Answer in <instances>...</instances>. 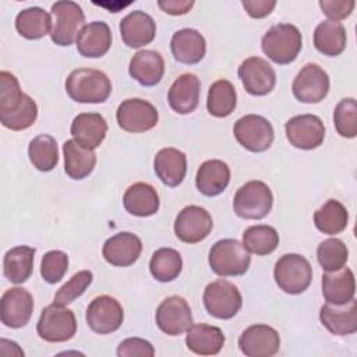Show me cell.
Returning a JSON list of instances; mask_svg holds the SVG:
<instances>
[{"instance_id":"6da1fadb","label":"cell","mask_w":357,"mask_h":357,"mask_svg":"<svg viewBox=\"0 0 357 357\" xmlns=\"http://www.w3.org/2000/svg\"><path fill=\"white\" fill-rule=\"evenodd\" d=\"M38 117L35 100L24 93L17 77L8 71L0 73V121L13 131H22L33 126Z\"/></svg>"},{"instance_id":"7a4b0ae2","label":"cell","mask_w":357,"mask_h":357,"mask_svg":"<svg viewBox=\"0 0 357 357\" xmlns=\"http://www.w3.org/2000/svg\"><path fill=\"white\" fill-rule=\"evenodd\" d=\"M67 95L78 103H103L112 92L109 77L95 68H77L66 78Z\"/></svg>"},{"instance_id":"3957f363","label":"cell","mask_w":357,"mask_h":357,"mask_svg":"<svg viewBox=\"0 0 357 357\" xmlns=\"http://www.w3.org/2000/svg\"><path fill=\"white\" fill-rule=\"evenodd\" d=\"M303 46L298 28L293 24H278L269 28L261 39V49L268 59L276 64L293 63Z\"/></svg>"},{"instance_id":"277c9868","label":"cell","mask_w":357,"mask_h":357,"mask_svg":"<svg viewBox=\"0 0 357 357\" xmlns=\"http://www.w3.org/2000/svg\"><path fill=\"white\" fill-rule=\"evenodd\" d=\"M211 269L223 278L244 275L251 264L250 251L236 238L218 240L209 250Z\"/></svg>"},{"instance_id":"5b68a950","label":"cell","mask_w":357,"mask_h":357,"mask_svg":"<svg viewBox=\"0 0 357 357\" xmlns=\"http://www.w3.org/2000/svg\"><path fill=\"white\" fill-rule=\"evenodd\" d=\"M273 278L280 290L287 294H301L312 280L310 261L301 254L290 252L282 255L273 268Z\"/></svg>"},{"instance_id":"8992f818","label":"cell","mask_w":357,"mask_h":357,"mask_svg":"<svg viewBox=\"0 0 357 357\" xmlns=\"http://www.w3.org/2000/svg\"><path fill=\"white\" fill-rule=\"evenodd\" d=\"M273 205V195L268 184L251 180L243 184L234 194L233 211L243 219H264Z\"/></svg>"},{"instance_id":"52a82bcc","label":"cell","mask_w":357,"mask_h":357,"mask_svg":"<svg viewBox=\"0 0 357 357\" xmlns=\"http://www.w3.org/2000/svg\"><path fill=\"white\" fill-rule=\"evenodd\" d=\"M36 332L40 339L49 343L67 342L77 332L75 315L66 305L53 303L42 310L36 324Z\"/></svg>"},{"instance_id":"ba28073f","label":"cell","mask_w":357,"mask_h":357,"mask_svg":"<svg viewBox=\"0 0 357 357\" xmlns=\"http://www.w3.org/2000/svg\"><path fill=\"white\" fill-rule=\"evenodd\" d=\"M50 15L53 18V26L50 39L59 46H70L85 22V14L82 8L71 0H60L52 4Z\"/></svg>"},{"instance_id":"9c48e42d","label":"cell","mask_w":357,"mask_h":357,"mask_svg":"<svg viewBox=\"0 0 357 357\" xmlns=\"http://www.w3.org/2000/svg\"><path fill=\"white\" fill-rule=\"evenodd\" d=\"M202 301L206 312L218 319L233 318L243 305V297L238 287L225 279L208 283L204 290Z\"/></svg>"},{"instance_id":"30bf717a","label":"cell","mask_w":357,"mask_h":357,"mask_svg":"<svg viewBox=\"0 0 357 357\" xmlns=\"http://www.w3.org/2000/svg\"><path fill=\"white\" fill-rule=\"evenodd\" d=\"M236 141L250 152H264L273 142L275 131L268 119L259 114H245L233 126Z\"/></svg>"},{"instance_id":"8fae6325","label":"cell","mask_w":357,"mask_h":357,"mask_svg":"<svg viewBox=\"0 0 357 357\" xmlns=\"http://www.w3.org/2000/svg\"><path fill=\"white\" fill-rule=\"evenodd\" d=\"M116 120L119 127L127 132H145L158 124L159 113L151 102L130 98L119 105Z\"/></svg>"},{"instance_id":"7c38bea8","label":"cell","mask_w":357,"mask_h":357,"mask_svg":"<svg viewBox=\"0 0 357 357\" xmlns=\"http://www.w3.org/2000/svg\"><path fill=\"white\" fill-rule=\"evenodd\" d=\"M85 319L88 326L99 335L116 332L124 319L121 304L112 296L102 294L95 297L86 307Z\"/></svg>"},{"instance_id":"4fadbf2b","label":"cell","mask_w":357,"mask_h":357,"mask_svg":"<svg viewBox=\"0 0 357 357\" xmlns=\"http://www.w3.org/2000/svg\"><path fill=\"white\" fill-rule=\"evenodd\" d=\"M293 95L303 103H318L329 92V75L315 63H307L291 84Z\"/></svg>"},{"instance_id":"5bb4252c","label":"cell","mask_w":357,"mask_h":357,"mask_svg":"<svg viewBox=\"0 0 357 357\" xmlns=\"http://www.w3.org/2000/svg\"><path fill=\"white\" fill-rule=\"evenodd\" d=\"M286 138L297 149L311 151L318 148L325 138V126L315 114H298L284 124Z\"/></svg>"},{"instance_id":"9a60e30c","label":"cell","mask_w":357,"mask_h":357,"mask_svg":"<svg viewBox=\"0 0 357 357\" xmlns=\"http://www.w3.org/2000/svg\"><path fill=\"white\" fill-rule=\"evenodd\" d=\"M213 227L211 213L198 205L183 208L174 220L176 237L187 244H195L205 240Z\"/></svg>"},{"instance_id":"2e32d148","label":"cell","mask_w":357,"mask_h":357,"mask_svg":"<svg viewBox=\"0 0 357 357\" xmlns=\"http://www.w3.org/2000/svg\"><path fill=\"white\" fill-rule=\"evenodd\" d=\"M155 321L158 328L169 335L178 336L192 325V314L185 298L180 296L166 297L156 308Z\"/></svg>"},{"instance_id":"e0dca14e","label":"cell","mask_w":357,"mask_h":357,"mask_svg":"<svg viewBox=\"0 0 357 357\" xmlns=\"http://www.w3.org/2000/svg\"><path fill=\"white\" fill-rule=\"evenodd\" d=\"M238 78L244 89L254 96H264L272 92L276 84L273 67L262 57L252 56L238 66Z\"/></svg>"},{"instance_id":"ac0fdd59","label":"cell","mask_w":357,"mask_h":357,"mask_svg":"<svg viewBox=\"0 0 357 357\" xmlns=\"http://www.w3.org/2000/svg\"><path fill=\"white\" fill-rule=\"evenodd\" d=\"M238 349L247 357H272L280 349V336L275 328L255 324L243 331Z\"/></svg>"},{"instance_id":"d6986e66","label":"cell","mask_w":357,"mask_h":357,"mask_svg":"<svg viewBox=\"0 0 357 357\" xmlns=\"http://www.w3.org/2000/svg\"><path fill=\"white\" fill-rule=\"evenodd\" d=\"M1 324L11 329L25 326L33 312V297L24 287H11L6 290L0 301Z\"/></svg>"},{"instance_id":"ffe728a7","label":"cell","mask_w":357,"mask_h":357,"mask_svg":"<svg viewBox=\"0 0 357 357\" xmlns=\"http://www.w3.org/2000/svg\"><path fill=\"white\" fill-rule=\"evenodd\" d=\"M141 251V238L131 231H120L109 237L102 247L105 261L113 266L121 268L132 265L139 258Z\"/></svg>"},{"instance_id":"44dd1931","label":"cell","mask_w":357,"mask_h":357,"mask_svg":"<svg viewBox=\"0 0 357 357\" xmlns=\"http://www.w3.org/2000/svg\"><path fill=\"white\" fill-rule=\"evenodd\" d=\"M319 321L332 335H353L357 331V301L351 298L343 304H324L319 310Z\"/></svg>"},{"instance_id":"7402d4cb","label":"cell","mask_w":357,"mask_h":357,"mask_svg":"<svg viewBox=\"0 0 357 357\" xmlns=\"http://www.w3.org/2000/svg\"><path fill=\"white\" fill-rule=\"evenodd\" d=\"M120 35L123 43L131 49L142 47L151 43L156 35L153 18L141 10H134L120 21Z\"/></svg>"},{"instance_id":"603a6c76","label":"cell","mask_w":357,"mask_h":357,"mask_svg":"<svg viewBox=\"0 0 357 357\" xmlns=\"http://www.w3.org/2000/svg\"><path fill=\"white\" fill-rule=\"evenodd\" d=\"M201 81L192 73L178 75L170 85L167 92V102L172 110L178 114L192 113L199 102Z\"/></svg>"},{"instance_id":"cb8c5ba5","label":"cell","mask_w":357,"mask_h":357,"mask_svg":"<svg viewBox=\"0 0 357 357\" xmlns=\"http://www.w3.org/2000/svg\"><path fill=\"white\" fill-rule=\"evenodd\" d=\"M77 50L88 59L105 56L112 46V31L103 21H92L82 26L75 39Z\"/></svg>"},{"instance_id":"d4e9b609","label":"cell","mask_w":357,"mask_h":357,"mask_svg":"<svg viewBox=\"0 0 357 357\" xmlns=\"http://www.w3.org/2000/svg\"><path fill=\"white\" fill-rule=\"evenodd\" d=\"M128 73L142 86H155L163 78L165 60L156 50H139L131 57Z\"/></svg>"},{"instance_id":"484cf974","label":"cell","mask_w":357,"mask_h":357,"mask_svg":"<svg viewBox=\"0 0 357 357\" xmlns=\"http://www.w3.org/2000/svg\"><path fill=\"white\" fill-rule=\"evenodd\" d=\"M173 57L181 64H197L206 53V42L201 32L192 28H183L173 33L170 40Z\"/></svg>"},{"instance_id":"4316f807","label":"cell","mask_w":357,"mask_h":357,"mask_svg":"<svg viewBox=\"0 0 357 357\" xmlns=\"http://www.w3.org/2000/svg\"><path fill=\"white\" fill-rule=\"evenodd\" d=\"M70 132L81 146L95 149L106 137L107 123L99 113H79L74 117Z\"/></svg>"},{"instance_id":"83f0119b","label":"cell","mask_w":357,"mask_h":357,"mask_svg":"<svg viewBox=\"0 0 357 357\" xmlns=\"http://www.w3.org/2000/svg\"><path fill=\"white\" fill-rule=\"evenodd\" d=\"M230 183V167L219 159H209L199 165L195 176L197 190L205 197L222 194Z\"/></svg>"},{"instance_id":"f1b7e54d","label":"cell","mask_w":357,"mask_h":357,"mask_svg":"<svg viewBox=\"0 0 357 357\" xmlns=\"http://www.w3.org/2000/svg\"><path fill=\"white\" fill-rule=\"evenodd\" d=\"M153 170L167 187H177L187 173V156L176 148H163L153 158Z\"/></svg>"},{"instance_id":"f546056e","label":"cell","mask_w":357,"mask_h":357,"mask_svg":"<svg viewBox=\"0 0 357 357\" xmlns=\"http://www.w3.org/2000/svg\"><path fill=\"white\" fill-rule=\"evenodd\" d=\"M123 205L130 215L138 218H148L159 211L160 201L156 190L148 183H134L131 184L124 195Z\"/></svg>"},{"instance_id":"4dcf8cb0","label":"cell","mask_w":357,"mask_h":357,"mask_svg":"<svg viewBox=\"0 0 357 357\" xmlns=\"http://www.w3.org/2000/svg\"><path fill=\"white\" fill-rule=\"evenodd\" d=\"M356 280L350 268L325 272L322 276V296L326 303L343 304L354 298Z\"/></svg>"},{"instance_id":"1f68e13d","label":"cell","mask_w":357,"mask_h":357,"mask_svg":"<svg viewBox=\"0 0 357 357\" xmlns=\"http://www.w3.org/2000/svg\"><path fill=\"white\" fill-rule=\"evenodd\" d=\"M187 349L198 356H215L225 344V335L220 328L208 324H195L185 335Z\"/></svg>"},{"instance_id":"d6a6232c","label":"cell","mask_w":357,"mask_h":357,"mask_svg":"<svg viewBox=\"0 0 357 357\" xmlns=\"http://www.w3.org/2000/svg\"><path fill=\"white\" fill-rule=\"evenodd\" d=\"M63 156L64 172L74 180L88 177L96 165V155L93 149H86L74 139H67L63 144Z\"/></svg>"},{"instance_id":"836d02e7","label":"cell","mask_w":357,"mask_h":357,"mask_svg":"<svg viewBox=\"0 0 357 357\" xmlns=\"http://www.w3.org/2000/svg\"><path fill=\"white\" fill-rule=\"evenodd\" d=\"M36 250L29 245L10 248L3 258V273L11 283L20 284L29 279L33 269Z\"/></svg>"},{"instance_id":"e575fe53","label":"cell","mask_w":357,"mask_h":357,"mask_svg":"<svg viewBox=\"0 0 357 357\" xmlns=\"http://www.w3.org/2000/svg\"><path fill=\"white\" fill-rule=\"evenodd\" d=\"M347 42L346 28L337 21H322L314 31V46L324 56L335 57L343 53Z\"/></svg>"},{"instance_id":"d590c367","label":"cell","mask_w":357,"mask_h":357,"mask_svg":"<svg viewBox=\"0 0 357 357\" xmlns=\"http://www.w3.org/2000/svg\"><path fill=\"white\" fill-rule=\"evenodd\" d=\"M53 26L52 15L40 7H29L21 10L15 17L17 32L29 40H36L47 33L50 35Z\"/></svg>"},{"instance_id":"8d00e7d4","label":"cell","mask_w":357,"mask_h":357,"mask_svg":"<svg viewBox=\"0 0 357 357\" xmlns=\"http://www.w3.org/2000/svg\"><path fill=\"white\" fill-rule=\"evenodd\" d=\"M315 227L324 234H339L349 223V212L346 206L337 199H328L314 213Z\"/></svg>"},{"instance_id":"74e56055","label":"cell","mask_w":357,"mask_h":357,"mask_svg":"<svg viewBox=\"0 0 357 357\" xmlns=\"http://www.w3.org/2000/svg\"><path fill=\"white\" fill-rule=\"evenodd\" d=\"M237 105V93L234 85L229 79L215 81L208 91L206 109L213 117L230 116Z\"/></svg>"},{"instance_id":"f35d334b","label":"cell","mask_w":357,"mask_h":357,"mask_svg":"<svg viewBox=\"0 0 357 357\" xmlns=\"http://www.w3.org/2000/svg\"><path fill=\"white\" fill-rule=\"evenodd\" d=\"M183 269V259L177 250L163 247L156 250L149 261V271L153 279L167 283L178 278Z\"/></svg>"},{"instance_id":"ab89813d","label":"cell","mask_w":357,"mask_h":357,"mask_svg":"<svg viewBox=\"0 0 357 357\" xmlns=\"http://www.w3.org/2000/svg\"><path fill=\"white\" fill-rule=\"evenodd\" d=\"M28 156L39 172H52L59 162L56 139L49 134H39L28 145Z\"/></svg>"},{"instance_id":"60d3db41","label":"cell","mask_w":357,"mask_h":357,"mask_svg":"<svg viewBox=\"0 0 357 357\" xmlns=\"http://www.w3.org/2000/svg\"><path fill=\"white\" fill-rule=\"evenodd\" d=\"M243 244L252 254L268 255L279 245V234L272 226L254 225L244 230Z\"/></svg>"},{"instance_id":"b9f144b4","label":"cell","mask_w":357,"mask_h":357,"mask_svg":"<svg viewBox=\"0 0 357 357\" xmlns=\"http://www.w3.org/2000/svg\"><path fill=\"white\" fill-rule=\"evenodd\" d=\"M317 259L325 272L337 271L343 268L349 259L347 245L336 237L326 238L319 243L317 248Z\"/></svg>"},{"instance_id":"7bdbcfd3","label":"cell","mask_w":357,"mask_h":357,"mask_svg":"<svg viewBox=\"0 0 357 357\" xmlns=\"http://www.w3.org/2000/svg\"><path fill=\"white\" fill-rule=\"evenodd\" d=\"M333 124L343 138H354L357 135V102L354 98H344L336 105Z\"/></svg>"},{"instance_id":"ee69618b","label":"cell","mask_w":357,"mask_h":357,"mask_svg":"<svg viewBox=\"0 0 357 357\" xmlns=\"http://www.w3.org/2000/svg\"><path fill=\"white\" fill-rule=\"evenodd\" d=\"M93 275L91 271H79L74 273L54 294V303L60 305L71 304L75 298L81 297L88 286L92 283Z\"/></svg>"},{"instance_id":"f6af8a7d","label":"cell","mask_w":357,"mask_h":357,"mask_svg":"<svg viewBox=\"0 0 357 357\" xmlns=\"http://www.w3.org/2000/svg\"><path fill=\"white\" fill-rule=\"evenodd\" d=\"M68 269V255L60 250L47 251L40 261V276L49 284H54L63 279Z\"/></svg>"},{"instance_id":"bcb514c9","label":"cell","mask_w":357,"mask_h":357,"mask_svg":"<svg viewBox=\"0 0 357 357\" xmlns=\"http://www.w3.org/2000/svg\"><path fill=\"white\" fill-rule=\"evenodd\" d=\"M116 353L119 357H152L155 349L151 342L142 337H128L119 344Z\"/></svg>"},{"instance_id":"7dc6e473","label":"cell","mask_w":357,"mask_h":357,"mask_svg":"<svg viewBox=\"0 0 357 357\" xmlns=\"http://www.w3.org/2000/svg\"><path fill=\"white\" fill-rule=\"evenodd\" d=\"M356 6L354 0H319L322 13L331 21H342L347 18Z\"/></svg>"},{"instance_id":"c3c4849f","label":"cell","mask_w":357,"mask_h":357,"mask_svg":"<svg viewBox=\"0 0 357 357\" xmlns=\"http://www.w3.org/2000/svg\"><path fill=\"white\" fill-rule=\"evenodd\" d=\"M241 6L251 18H264L272 13L276 6L275 0H243Z\"/></svg>"},{"instance_id":"681fc988","label":"cell","mask_w":357,"mask_h":357,"mask_svg":"<svg viewBox=\"0 0 357 357\" xmlns=\"http://www.w3.org/2000/svg\"><path fill=\"white\" fill-rule=\"evenodd\" d=\"M158 6L166 14L183 15V14H187L192 8L194 1H191V0H159Z\"/></svg>"}]
</instances>
